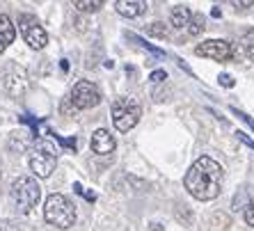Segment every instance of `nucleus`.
Here are the masks:
<instances>
[{
    "label": "nucleus",
    "instance_id": "nucleus-1",
    "mask_svg": "<svg viewBox=\"0 0 254 231\" xmlns=\"http://www.w3.org/2000/svg\"><path fill=\"white\" fill-rule=\"evenodd\" d=\"M222 178H225V170H222L218 160H213L211 156H201L186 172L184 185L195 199L211 202L222 190Z\"/></svg>",
    "mask_w": 254,
    "mask_h": 231
},
{
    "label": "nucleus",
    "instance_id": "nucleus-2",
    "mask_svg": "<svg viewBox=\"0 0 254 231\" xmlns=\"http://www.w3.org/2000/svg\"><path fill=\"white\" fill-rule=\"evenodd\" d=\"M44 220L58 229H71L76 222V208L64 195L53 192V195H48L46 204H44Z\"/></svg>",
    "mask_w": 254,
    "mask_h": 231
},
{
    "label": "nucleus",
    "instance_id": "nucleus-3",
    "mask_svg": "<svg viewBox=\"0 0 254 231\" xmlns=\"http://www.w3.org/2000/svg\"><path fill=\"white\" fill-rule=\"evenodd\" d=\"M12 199L21 213H30L42 199V185L32 176H18L12 183Z\"/></svg>",
    "mask_w": 254,
    "mask_h": 231
},
{
    "label": "nucleus",
    "instance_id": "nucleus-4",
    "mask_svg": "<svg viewBox=\"0 0 254 231\" xmlns=\"http://www.w3.org/2000/svg\"><path fill=\"white\" fill-rule=\"evenodd\" d=\"M142 117V108L135 99L122 96L113 103V124L119 133H128L130 128H135L137 121Z\"/></svg>",
    "mask_w": 254,
    "mask_h": 231
},
{
    "label": "nucleus",
    "instance_id": "nucleus-5",
    "mask_svg": "<svg viewBox=\"0 0 254 231\" xmlns=\"http://www.w3.org/2000/svg\"><path fill=\"white\" fill-rule=\"evenodd\" d=\"M18 30H21L25 44H28L30 48H35V51H42L48 44L46 30L42 28V23H39L37 16H32V14H21V16H18Z\"/></svg>",
    "mask_w": 254,
    "mask_h": 231
},
{
    "label": "nucleus",
    "instance_id": "nucleus-6",
    "mask_svg": "<svg viewBox=\"0 0 254 231\" xmlns=\"http://www.w3.org/2000/svg\"><path fill=\"white\" fill-rule=\"evenodd\" d=\"M55 165H58V154L48 144H39V147L32 149V154H30V170L35 172V176L48 178L53 174Z\"/></svg>",
    "mask_w": 254,
    "mask_h": 231
},
{
    "label": "nucleus",
    "instance_id": "nucleus-7",
    "mask_svg": "<svg viewBox=\"0 0 254 231\" xmlns=\"http://www.w3.org/2000/svg\"><path fill=\"white\" fill-rule=\"evenodd\" d=\"M71 103L78 110H89V108H96L101 103V92L94 83L89 80H78L71 89Z\"/></svg>",
    "mask_w": 254,
    "mask_h": 231
},
{
    "label": "nucleus",
    "instance_id": "nucleus-8",
    "mask_svg": "<svg viewBox=\"0 0 254 231\" xmlns=\"http://www.w3.org/2000/svg\"><path fill=\"white\" fill-rule=\"evenodd\" d=\"M195 53L199 55V58L213 59V62H227V59H231V55H234V48H231V44L225 42V39H206V42H201L199 46L195 48Z\"/></svg>",
    "mask_w": 254,
    "mask_h": 231
},
{
    "label": "nucleus",
    "instance_id": "nucleus-9",
    "mask_svg": "<svg viewBox=\"0 0 254 231\" xmlns=\"http://www.w3.org/2000/svg\"><path fill=\"white\" fill-rule=\"evenodd\" d=\"M92 151L99 156H108V154H113L115 147H117V142H115V137L110 135V130L106 128H99L92 133Z\"/></svg>",
    "mask_w": 254,
    "mask_h": 231
},
{
    "label": "nucleus",
    "instance_id": "nucleus-10",
    "mask_svg": "<svg viewBox=\"0 0 254 231\" xmlns=\"http://www.w3.org/2000/svg\"><path fill=\"white\" fill-rule=\"evenodd\" d=\"M2 85H5V89L12 96H21L25 89H28V78H25V73L21 71V69H12V71L5 73Z\"/></svg>",
    "mask_w": 254,
    "mask_h": 231
},
{
    "label": "nucleus",
    "instance_id": "nucleus-11",
    "mask_svg": "<svg viewBox=\"0 0 254 231\" xmlns=\"http://www.w3.org/2000/svg\"><path fill=\"white\" fill-rule=\"evenodd\" d=\"M115 9L124 18H137L147 12V0H117Z\"/></svg>",
    "mask_w": 254,
    "mask_h": 231
},
{
    "label": "nucleus",
    "instance_id": "nucleus-12",
    "mask_svg": "<svg viewBox=\"0 0 254 231\" xmlns=\"http://www.w3.org/2000/svg\"><path fill=\"white\" fill-rule=\"evenodd\" d=\"M16 37V30H14V23L9 21V16L0 14V53H5L7 46L14 42Z\"/></svg>",
    "mask_w": 254,
    "mask_h": 231
},
{
    "label": "nucleus",
    "instance_id": "nucleus-13",
    "mask_svg": "<svg viewBox=\"0 0 254 231\" xmlns=\"http://www.w3.org/2000/svg\"><path fill=\"white\" fill-rule=\"evenodd\" d=\"M190 16H192V12H190L186 5H177V7H172V12H170V23L172 28H188L190 23Z\"/></svg>",
    "mask_w": 254,
    "mask_h": 231
},
{
    "label": "nucleus",
    "instance_id": "nucleus-14",
    "mask_svg": "<svg viewBox=\"0 0 254 231\" xmlns=\"http://www.w3.org/2000/svg\"><path fill=\"white\" fill-rule=\"evenodd\" d=\"M73 7H76L78 12L83 14H92V12H99L101 7L106 5V0H71Z\"/></svg>",
    "mask_w": 254,
    "mask_h": 231
},
{
    "label": "nucleus",
    "instance_id": "nucleus-15",
    "mask_svg": "<svg viewBox=\"0 0 254 231\" xmlns=\"http://www.w3.org/2000/svg\"><path fill=\"white\" fill-rule=\"evenodd\" d=\"M204 28H206V18H204V14H192L190 16V23H188V32L192 37L201 35L204 32Z\"/></svg>",
    "mask_w": 254,
    "mask_h": 231
},
{
    "label": "nucleus",
    "instance_id": "nucleus-16",
    "mask_svg": "<svg viewBox=\"0 0 254 231\" xmlns=\"http://www.w3.org/2000/svg\"><path fill=\"white\" fill-rule=\"evenodd\" d=\"M9 149L12 151H25L28 149V140H25V133H14L12 140H9Z\"/></svg>",
    "mask_w": 254,
    "mask_h": 231
},
{
    "label": "nucleus",
    "instance_id": "nucleus-17",
    "mask_svg": "<svg viewBox=\"0 0 254 231\" xmlns=\"http://www.w3.org/2000/svg\"><path fill=\"white\" fill-rule=\"evenodd\" d=\"M147 32H149V35H151V37H158V39H165V37H167V28H165V25H163V23H158V21H156V23H151V25H149V28H147Z\"/></svg>",
    "mask_w": 254,
    "mask_h": 231
},
{
    "label": "nucleus",
    "instance_id": "nucleus-18",
    "mask_svg": "<svg viewBox=\"0 0 254 231\" xmlns=\"http://www.w3.org/2000/svg\"><path fill=\"white\" fill-rule=\"evenodd\" d=\"M243 51H245V55H248L250 59H254V32L243 39Z\"/></svg>",
    "mask_w": 254,
    "mask_h": 231
},
{
    "label": "nucleus",
    "instance_id": "nucleus-19",
    "mask_svg": "<svg viewBox=\"0 0 254 231\" xmlns=\"http://www.w3.org/2000/svg\"><path fill=\"white\" fill-rule=\"evenodd\" d=\"M245 222H248L250 227H254V199L248 202V206H245Z\"/></svg>",
    "mask_w": 254,
    "mask_h": 231
},
{
    "label": "nucleus",
    "instance_id": "nucleus-20",
    "mask_svg": "<svg viewBox=\"0 0 254 231\" xmlns=\"http://www.w3.org/2000/svg\"><path fill=\"white\" fill-rule=\"evenodd\" d=\"M231 5L236 7V9H248V7L254 5V0H231Z\"/></svg>",
    "mask_w": 254,
    "mask_h": 231
},
{
    "label": "nucleus",
    "instance_id": "nucleus-21",
    "mask_svg": "<svg viewBox=\"0 0 254 231\" xmlns=\"http://www.w3.org/2000/svg\"><path fill=\"white\" fill-rule=\"evenodd\" d=\"M165 78H167V73L163 71V69H158V71H154V73H151V80H154V83H163Z\"/></svg>",
    "mask_w": 254,
    "mask_h": 231
},
{
    "label": "nucleus",
    "instance_id": "nucleus-22",
    "mask_svg": "<svg viewBox=\"0 0 254 231\" xmlns=\"http://www.w3.org/2000/svg\"><path fill=\"white\" fill-rule=\"evenodd\" d=\"M231 113L236 115V117H241V119H243V121H245V124H248V126H250V128H252V130H254V121H252V119H250V117H248V115H245V113H238V110H231Z\"/></svg>",
    "mask_w": 254,
    "mask_h": 231
},
{
    "label": "nucleus",
    "instance_id": "nucleus-23",
    "mask_svg": "<svg viewBox=\"0 0 254 231\" xmlns=\"http://www.w3.org/2000/svg\"><path fill=\"white\" fill-rule=\"evenodd\" d=\"M220 85H222V87H234V78L222 73V76H220Z\"/></svg>",
    "mask_w": 254,
    "mask_h": 231
},
{
    "label": "nucleus",
    "instance_id": "nucleus-24",
    "mask_svg": "<svg viewBox=\"0 0 254 231\" xmlns=\"http://www.w3.org/2000/svg\"><path fill=\"white\" fill-rule=\"evenodd\" d=\"M236 135L241 137V140H243V142H245V144H248V147H252V149H254V142H252V140H250V137H245V133H236Z\"/></svg>",
    "mask_w": 254,
    "mask_h": 231
}]
</instances>
